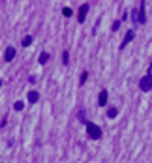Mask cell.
Listing matches in <instances>:
<instances>
[{
	"instance_id": "obj_3",
	"label": "cell",
	"mask_w": 152,
	"mask_h": 163,
	"mask_svg": "<svg viewBox=\"0 0 152 163\" xmlns=\"http://www.w3.org/2000/svg\"><path fill=\"white\" fill-rule=\"evenodd\" d=\"M86 13H88V4H81V8L77 11V21H79V23H85Z\"/></svg>"
},
{
	"instance_id": "obj_13",
	"label": "cell",
	"mask_w": 152,
	"mask_h": 163,
	"mask_svg": "<svg viewBox=\"0 0 152 163\" xmlns=\"http://www.w3.org/2000/svg\"><path fill=\"white\" fill-rule=\"evenodd\" d=\"M72 8H64V10H62V15H64V17H72Z\"/></svg>"
},
{
	"instance_id": "obj_14",
	"label": "cell",
	"mask_w": 152,
	"mask_h": 163,
	"mask_svg": "<svg viewBox=\"0 0 152 163\" xmlns=\"http://www.w3.org/2000/svg\"><path fill=\"white\" fill-rule=\"evenodd\" d=\"M86 77H88V71H83V73H81V79H79V83H81V84H85Z\"/></svg>"
},
{
	"instance_id": "obj_9",
	"label": "cell",
	"mask_w": 152,
	"mask_h": 163,
	"mask_svg": "<svg viewBox=\"0 0 152 163\" xmlns=\"http://www.w3.org/2000/svg\"><path fill=\"white\" fill-rule=\"evenodd\" d=\"M47 60H49V53H41L39 54V64H45Z\"/></svg>"
},
{
	"instance_id": "obj_5",
	"label": "cell",
	"mask_w": 152,
	"mask_h": 163,
	"mask_svg": "<svg viewBox=\"0 0 152 163\" xmlns=\"http://www.w3.org/2000/svg\"><path fill=\"white\" fill-rule=\"evenodd\" d=\"M137 21H139V25H143L147 21L145 19V2H141V6L137 8Z\"/></svg>"
},
{
	"instance_id": "obj_16",
	"label": "cell",
	"mask_w": 152,
	"mask_h": 163,
	"mask_svg": "<svg viewBox=\"0 0 152 163\" xmlns=\"http://www.w3.org/2000/svg\"><path fill=\"white\" fill-rule=\"evenodd\" d=\"M68 60H70V54H68V53L64 51V53H62V62H64V64H68Z\"/></svg>"
},
{
	"instance_id": "obj_18",
	"label": "cell",
	"mask_w": 152,
	"mask_h": 163,
	"mask_svg": "<svg viewBox=\"0 0 152 163\" xmlns=\"http://www.w3.org/2000/svg\"><path fill=\"white\" fill-rule=\"evenodd\" d=\"M148 75L152 77V64H150V68H148Z\"/></svg>"
},
{
	"instance_id": "obj_7",
	"label": "cell",
	"mask_w": 152,
	"mask_h": 163,
	"mask_svg": "<svg viewBox=\"0 0 152 163\" xmlns=\"http://www.w3.org/2000/svg\"><path fill=\"white\" fill-rule=\"evenodd\" d=\"M98 105L100 107H105L107 105V90H101L100 96H98Z\"/></svg>"
},
{
	"instance_id": "obj_10",
	"label": "cell",
	"mask_w": 152,
	"mask_h": 163,
	"mask_svg": "<svg viewBox=\"0 0 152 163\" xmlns=\"http://www.w3.org/2000/svg\"><path fill=\"white\" fill-rule=\"evenodd\" d=\"M13 109H15V111H23L25 109V103L23 101H15V103H13Z\"/></svg>"
},
{
	"instance_id": "obj_15",
	"label": "cell",
	"mask_w": 152,
	"mask_h": 163,
	"mask_svg": "<svg viewBox=\"0 0 152 163\" xmlns=\"http://www.w3.org/2000/svg\"><path fill=\"white\" fill-rule=\"evenodd\" d=\"M79 120H83V124H88L86 122V116H85V111H79Z\"/></svg>"
},
{
	"instance_id": "obj_4",
	"label": "cell",
	"mask_w": 152,
	"mask_h": 163,
	"mask_svg": "<svg viewBox=\"0 0 152 163\" xmlns=\"http://www.w3.org/2000/svg\"><path fill=\"white\" fill-rule=\"evenodd\" d=\"M133 38H135V32H133V30H128V32H126V36H124V41L120 43V49H126V45H128Z\"/></svg>"
},
{
	"instance_id": "obj_8",
	"label": "cell",
	"mask_w": 152,
	"mask_h": 163,
	"mask_svg": "<svg viewBox=\"0 0 152 163\" xmlns=\"http://www.w3.org/2000/svg\"><path fill=\"white\" fill-rule=\"evenodd\" d=\"M39 100V94H38V92L36 90H32V92H28V101L30 103H36Z\"/></svg>"
},
{
	"instance_id": "obj_11",
	"label": "cell",
	"mask_w": 152,
	"mask_h": 163,
	"mask_svg": "<svg viewBox=\"0 0 152 163\" xmlns=\"http://www.w3.org/2000/svg\"><path fill=\"white\" fill-rule=\"evenodd\" d=\"M116 115H118V111H116L115 107H111V109H109V111H107V116H109V118H115Z\"/></svg>"
},
{
	"instance_id": "obj_6",
	"label": "cell",
	"mask_w": 152,
	"mask_h": 163,
	"mask_svg": "<svg viewBox=\"0 0 152 163\" xmlns=\"http://www.w3.org/2000/svg\"><path fill=\"white\" fill-rule=\"evenodd\" d=\"M13 58H15V49H13V47H8V49H6V53H4V60H6V62H11Z\"/></svg>"
},
{
	"instance_id": "obj_2",
	"label": "cell",
	"mask_w": 152,
	"mask_h": 163,
	"mask_svg": "<svg viewBox=\"0 0 152 163\" xmlns=\"http://www.w3.org/2000/svg\"><path fill=\"white\" fill-rule=\"evenodd\" d=\"M139 88H141V92H150V90H152V77H150V75L141 77V81H139Z\"/></svg>"
},
{
	"instance_id": "obj_17",
	"label": "cell",
	"mask_w": 152,
	"mask_h": 163,
	"mask_svg": "<svg viewBox=\"0 0 152 163\" xmlns=\"http://www.w3.org/2000/svg\"><path fill=\"white\" fill-rule=\"evenodd\" d=\"M118 26H120V21H115V23H113V30H118Z\"/></svg>"
},
{
	"instance_id": "obj_1",
	"label": "cell",
	"mask_w": 152,
	"mask_h": 163,
	"mask_svg": "<svg viewBox=\"0 0 152 163\" xmlns=\"http://www.w3.org/2000/svg\"><path fill=\"white\" fill-rule=\"evenodd\" d=\"M86 133H88V137L90 139H94V141H98V139H101V127L100 126H96V124H92V122H88L86 124Z\"/></svg>"
},
{
	"instance_id": "obj_12",
	"label": "cell",
	"mask_w": 152,
	"mask_h": 163,
	"mask_svg": "<svg viewBox=\"0 0 152 163\" xmlns=\"http://www.w3.org/2000/svg\"><path fill=\"white\" fill-rule=\"evenodd\" d=\"M32 43V36H25L23 38V47H28Z\"/></svg>"
}]
</instances>
